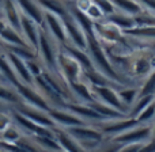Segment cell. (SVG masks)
Here are the masks:
<instances>
[{
  "instance_id": "obj_30",
  "label": "cell",
  "mask_w": 155,
  "mask_h": 152,
  "mask_svg": "<svg viewBox=\"0 0 155 152\" xmlns=\"http://www.w3.org/2000/svg\"><path fill=\"white\" fill-rule=\"evenodd\" d=\"M22 136H23V132L21 131V128L12 124V125L8 126L4 132H2V133H0V140H2V141H4V143L14 144V143L18 141Z\"/></svg>"
},
{
  "instance_id": "obj_29",
  "label": "cell",
  "mask_w": 155,
  "mask_h": 152,
  "mask_svg": "<svg viewBox=\"0 0 155 152\" xmlns=\"http://www.w3.org/2000/svg\"><path fill=\"white\" fill-rule=\"evenodd\" d=\"M0 102L19 105L22 102V99H21V96L18 95V92L15 91V88L12 90V87L10 88L0 82Z\"/></svg>"
},
{
  "instance_id": "obj_37",
  "label": "cell",
  "mask_w": 155,
  "mask_h": 152,
  "mask_svg": "<svg viewBox=\"0 0 155 152\" xmlns=\"http://www.w3.org/2000/svg\"><path fill=\"white\" fill-rule=\"evenodd\" d=\"M14 124V120H12V115L7 114L4 112H0V133L4 132L8 126H11Z\"/></svg>"
},
{
  "instance_id": "obj_25",
  "label": "cell",
  "mask_w": 155,
  "mask_h": 152,
  "mask_svg": "<svg viewBox=\"0 0 155 152\" xmlns=\"http://www.w3.org/2000/svg\"><path fill=\"white\" fill-rule=\"evenodd\" d=\"M112 3L114 4L117 11H121V12L132 16H136L144 11L143 5L137 0H112Z\"/></svg>"
},
{
  "instance_id": "obj_8",
  "label": "cell",
  "mask_w": 155,
  "mask_h": 152,
  "mask_svg": "<svg viewBox=\"0 0 155 152\" xmlns=\"http://www.w3.org/2000/svg\"><path fill=\"white\" fill-rule=\"evenodd\" d=\"M91 90H93L97 101L102 102L104 105L118 110L124 114H128V112H127L128 107L121 102L117 90H114L113 86H91Z\"/></svg>"
},
{
  "instance_id": "obj_45",
  "label": "cell",
  "mask_w": 155,
  "mask_h": 152,
  "mask_svg": "<svg viewBox=\"0 0 155 152\" xmlns=\"http://www.w3.org/2000/svg\"><path fill=\"white\" fill-rule=\"evenodd\" d=\"M0 45H2V41H0Z\"/></svg>"
},
{
  "instance_id": "obj_21",
  "label": "cell",
  "mask_w": 155,
  "mask_h": 152,
  "mask_svg": "<svg viewBox=\"0 0 155 152\" xmlns=\"http://www.w3.org/2000/svg\"><path fill=\"white\" fill-rule=\"evenodd\" d=\"M0 41L2 45L8 46H23V48H30V45L26 42L21 31L7 26L2 33H0Z\"/></svg>"
},
{
  "instance_id": "obj_19",
  "label": "cell",
  "mask_w": 155,
  "mask_h": 152,
  "mask_svg": "<svg viewBox=\"0 0 155 152\" xmlns=\"http://www.w3.org/2000/svg\"><path fill=\"white\" fill-rule=\"evenodd\" d=\"M2 11L5 22L10 27L21 31V11L14 0H2Z\"/></svg>"
},
{
  "instance_id": "obj_18",
  "label": "cell",
  "mask_w": 155,
  "mask_h": 152,
  "mask_svg": "<svg viewBox=\"0 0 155 152\" xmlns=\"http://www.w3.org/2000/svg\"><path fill=\"white\" fill-rule=\"evenodd\" d=\"M53 136H54V139H56V141L59 143L63 152H86L82 148V145H80L65 129L54 126Z\"/></svg>"
},
{
  "instance_id": "obj_2",
  "label": "cell",
  "mask_w": 155,
  "mask_h": 152,
  "mask_svg": "<svg viewBox=\"0 0 155 152\" xmlns=\"http://www.w3.org/2000/svg\"><path fill=\"white\" fill-rule=\"evenodd\" d=\"M117 61L121 63L124 70H127L135 77H147L155 70V54L143 52L135 56H116Z\"/></svg>"
},
{
  "instance_id": "obj_33",
  "label": "cell",
  "mask_w": 155,
  "mask_h": 152,
  "mask_svg": "<svg viewBox=\"0 0 155 152\" xmlns=\"http://www.w3.org/2000/svg\"><path fill=\"white\" fill-rule=\"evenodd\" d=\"M155 117V101L153 103H150L139 115L136 117V120L139 121V124H150Z\"/></svg>"
},
{
  "instance_id": "obj_6",
  "label": "cell",
  "mask_w": 155,
  "mask_h": 152,
  "mask_svg": "<svg viewBox=\"0 0 155 152\" xmlns=\"http://www.w3.org/2000/svg\"><path fill=\"white\" fill-rule=\"evenodd\" d=\"M63 22H64V27L67 31L68 42L70 45L75 46V48L80 49V50L87 52V38H86V33L83 27L76 22V19L68 11L64 16H63Z\"/></svg>"
},
{
  "instance_id": "obj_13",
  "label": "cell",
  "mask_w": 155,
  "mask_h": 152,
  "mask_svg": "<svg viewBox=\"0 0 155 152\" xmlns=\"http://www.w3.org/2000/svg\"><path fill=\"white\" fill-rule=\"evenodd\" d=\"M93 27L95 31L97 37L101 40L102 44H117L123 41V34L120 29H117L116 26L110 24L109 22L104 21H98V22H93Z\"/></svg>"
},
{
  "instance_id": "obj_34",
  "label": "cell",
  "mask_w": 155,
  "mask_h": 152,
  "mask_svg": "<svg viewBox=\"0 0 155 152\" xmlns=\"http://www.w3.org/2000/svg\"><path fill=\"white\" fill-rule=\"evenodd\" d=\"M83 14H86V16H87L88 19H91L93 22L102 21V19L105 18L104 12H102L101 8H99L95 3H91V5L87 8V11H86V12H83Z\"/></svg>"
},
{
  "instance_id": "obj_10",
  "label": "cell",
  "mask_w": 155,
  "mask_h": 152,
  "mask_svg": "<svg viewBox=\"0 0 155 152\" xmlns=\"http://www.w3.org/2000/svg\"><path fill=\"white\" fill-rule=\"evenodd\" d=\"M42 27H46L45 30L53 37V40L56 41L59 45H61V46L68 45V37H67V31H65L63 18L45 11Z\"/></svg>"
},
{
  "instance_id": "obj_31",
  "label": "cell",
  "mask_w": 155,
  "mask_h": 152,
  "mask_svg": "<svg viewBox=\"0 0 155 152\" xmlns=\"http://www.w3.org/2000/svg\"><path fill=\"white\" fill-rule=\"evenodd\" d=\"M154 101H155V95H143V96H139V98H137V101L135 102V105H134V112H132L131 117L136 118L137 115H139L140 113H142L143 110L148 106V105L153 103Z\"/></svg>"
},
{
  "instance_id": "obj_5",
  "label": "cell",
  "mask_w": 155,
  "mask_h": 152,
  "mask_svg": "<svg viewBox=\"0 0 155 152\" xmlns=\"http://www.w3.org/2000/svg\"><path fill=\"white\" fill-rule=\"evenodd\" d=\"M153 139V126L150 124H139L128 132L112 139L118 144H144Z\"/></svg>"
},
{
  "instance_id": "obj_3",
  "label": "cell",
  "mask_w": 155,
  "mask_h": 152,
  "mask_svg": "<svg viewBox=\"0 0 155 152\" xmlns=\"http://www.w3.org/2000/svg\"><path fill=\"white\" fill-rule=\"evenodd\" d=\"M74 139L82 145V148L86 152L94 151L97 148H99L102 140L105 139L104 133L99 129L93 128L88 124L86 125H79V126H72V128L65 129Z\"/></svg>"
},
{
  "instance_id": "obj_15",
  "label": "cell",
  "mask_w": 155,
  "mask_h": 152,
  "mask_svg": "<svg viewBox=\"0 0 155 152\" xmlns=\"http://www.w3.org/2000/svg\"><path fill=\"white\" fill-rule=\"evenodd\" d=\"M40 31L41 26H38L33 19H30L29 16L23 15L21 16V33L23 35V38L26 40V42L30 45V48H33L34 50H37L38 48V40H40Z\"/></svg>"
},
{
  "instance_id": "obj_1",
  "label": "cell",
  "mask_w": 155,
  "mask_h": 152,
  "mask_svg": "<svg viewBox=\"0 0 155 152\" xmlns=\"http://www.w3.org/2000/svg\"><path fill=\"white\" fill-rule=\"evenodd\" d=\"M59 52H60L59 44L53 40V37L44 27H41L37 53L40 56L41 61H42L44 68L48 72H51L52 75H59V68H57V56H59Z\"/></svg>"
},
{
  "instance_id": "obj_23",
  "label": "cell",
  "mask_w": 155,
  "mask_h": 152,
  "mask_svg": "<svg viewBox=\"0 0 155 152\" xmlns=\"http://www.w3.org/2000/svg\"><path fill=\"white\" fill-rule=\"evenodd\" d=\"M64 50L67 52V53H70L75 60H78V63L82 65L83 71L97 70V68L94 67V63H93V60H91L90 54L86 50H80V49H78L72 45H64Z\"/></svg>"
},
{
  "instance_id": "obj_24",
  "label": "cell",
  "mask_w": 155,
  "mask_h": 152,
  "mask_svg": "<svg viewBox=\"0 0 155 152\" xmlns=\"http://www.w3.org/2000/svg\"><path fill=\"white\" fill-rule=\"evenodd\" d=\"M35 2L38 3V5L44 11L54 14V15L60 16V18H63L68 12V5L64 4L63 0H35Z\"/></svg>"
},
{
  "instance_id": "obj_14",
  "label": "cell",
  "mask_w": 155,
  "mask_h": 152,
  "mask_svg": "<svg viewBox=\"0 0 155 152\" xmlns=\"http://www.w3.org/2000/svg\"><path fill=\"white\" fill-rule=\"evenodd\" d=\"M19 113L27 117L29 120H31L33 122L38 124L41 126H45V128H49V129H53L54 126V122L52 121V118L48 115V112H44V110H40V109H34V107L29 106V105H22L19 103L18 107H16Z\"/></svg>"
},
{
  "instance_id": "obj_43",
  "label": "cell",
  "mask_w": 155,
  "mask_h": 152,
  "mask_svg": "<svg viewBox=\"0 0 155 152\" xmlns=\"http://www.w3.org/2000/svg\"><path fill=\"white\" fill-rule=\"evenodd\" d=\"M151 126H153V139H155V124L151 125Z\"/></svg>"
},
{
  "instance_id": "obj_41",
  "label": "cell",
  "mask_w": 155,
  "mask_h": 152,
  "mask_svg": "<svg viewBox=\"0 0 155 152\" xmlns=\"http://www.w3.org/2000/svg\"><path fill=\"white\" fill-rule=\"evenodd\" d=\"M121 148V144H118V143H116V141H113V144L110 145V147H107L106 150H104V151H101V152H118V150Z\"/></svg>"
},
{
  "instance_id": "obj_9",
  "label": "cell",
  "mask_w": 155,
  "mask_h": 152,
  "mask_svg": "<svg viewBox=\"0 0 155 152\" xmlns=\"http://www.w3.org/2000/svg\"><path fill=\"white\" fill-rule=\"evenodd\" d=\"M139 125V121L135 117H124V118H117V120H109L101 122L99 131L104 133V136H110V139L120 136V134L128 132L129 129L135 128Z\"/></svg>"
},
{
  "instance_id": "obj_12",
  "label": "cell",
  "mask_w": 155,
  "mask_h": 152,
  "mask_svg": "<svg viewBox=\"0 0 155 152\" xmlns=\"http://www.w3.org/2000/svg\"><path fill=\"white\" fill-rule=\"evenodd\" d=\"M48 115L52 118L54 125L63 129H68L72 126H79V125H86V121L82 120L79 115L71 113L70 110H63L60 107H51L48 110Z\"/></svg>"
},
{
  "instance_id": "obj_27",
  "label": "cell",
  "mask_w": 155,
  "mask_h": 152,
  "mask_svg": "<svg viewBox=\"0 0 155 152\" xmlns=\"http://www.w3.org/2000/svg\"><path fill=\"white\" fill-rule=\"evenodd\" d=\"M123 33L125 35L140 38V40H155V26H136Z\"/></svg>"
},
{
  "instance_id": "obj_39",
  "label": "cell",
  "mask_w": 155,
  "mask_h": 152,
  "mask_svg": "<svg viewBox=\"0 0 155 152\" xmlns=\"http://www.w3.org/2000/svg\"><path fill=\"white\" fill-rule=\"evenodd\" d=\"M140 4L143 5L146 11H150V12L155 14V0H137Z\"/></svg>"
},
{
  "instance_id": "obj_26",
  "label": "cell",
  "mask_w": 155,
  "mask_h": 152,
  "mask_svg": "<svg viewBox=\"0 0 155 152\" xmlns=\"http://www.w3.org/2000/svg\"><path fill=\"white\" fill-rule=\"evenodd\" d=\"M33 141L45 152H63L54 136H33Z\"/></svg>"
},
{
  "instance_id": "obj_32",
  "label": "cell",
  "mask_w": 155,
  "mask_h": 152,
  "mask_svg": "<svg viewBox=\"0 0 155 152\" xmlns=\"http://www.w3.org/2000/svg\"><path fill=\"white\" fill-rule=\"evenodd\" d=\"M139 96L143 95H155V70L146 77L144 84L142 86V88H139Z\"/></svg>"
},
{
  "instance_id": "obj_38",
  "label": "cell",
  "mask_w": 155,
  "mask_h": 152,
  "mask_svg": "<svg viewBox=\"0 0 155 152\" xmlns=\"http://www.w3.org/2000/svg\"><path fill=\"white\" fill-rule=\"evenodd\" d=\"M142 145L143 144H124V145H121L118 152H139Z\"/></svg>"
},
{
  "instance_id": "obj_42",
  "label": "cell",
  "mask_w": 155,
  "mask_h": 152,
  "mask_svg": "<svg viewBox=\"0 0 155 152\" xmlns=\"http://www.w3.org/2000/svg\"><path fill=\"white\" fill-rule=\"evenodd\" d=\"M7 26H8V24H7V22H5V19L4 18H0V33H2Z\"/></svg>"
},
{
  "instance_id": "obj_46",
  "label": "cell",
  "mask_w": 155,
  "mask_h": 152,
  "mask_svg": "<svg viewBox=\"0 0 155 152\" xmlns=\"http://www.w3.org/2000/svg\"><path fill=\"white\" fill-rule=\"evenodd\" d=\"M0 3H2V0H0Z\"/></svg>"
},
{
  "instance_id": "obj_35",
  "label": "cell",
  "mask_w": 155,
  "mask_h": 152,
  "mask_svg": "<svg viewBox=\"0 0 155 152\" xmlns=\"http://www.w3.org/2000/svg\"><path fill=\"white\" fill-rule=\"evenodd\" d=\"M93 3H95V4L101 8V11L104 12L105 16L112 15V14H114L116 11H117L114 4L112 3V0H93Z\"/></svg>"
},
{
  "instance_id": "obj_40",
  "label": "cell",
  "mask_w": 155,
  "mask_h": 152,
  "mask_svg": "<svg viewBox=\"0 0 155 152\" xmlns=\"http://www.w3.org/2000/svg\"><path fill=\"white\" fill-rule=\"evenodd\" d=\"M139 152H155V139H151L150 141L144 143L140 147Z\"/></svg>"
},
{
  "instance_id": "obj_20",
  "label": "cell",
  "mask_w": 155,
  "mask_h": 152,
  "mask_svg": "<svg viewBox=\"0 0 155 152\" xmlns=\"http://www.w3.org/2000/svg\"><path fill=\"white\" fill-rule=\"evenodd\" d=\"M105 21L109 22L113 26H116L117 29H120L121 31H127V30H131L134 27H136V22H135L134 16L128 15V14H124L121 11H116L112 15L105 16Z\"/></svg>"
},
{
  "instance_id": "obj_7",
  "label": "cell",
  "mask_w": 155,
  "mask_h": 152,
  "mask_svg": "<svg viewBox=\"0 0 155 152\" xmlns=\"http://www.w3.org/2000/svg\"><path fill=\"white\" fill-rule=\"evenodd\" d=\"M15 91L18 92V95L21 96V99L26 105L34 107V109H40L44 112H48L51 109V103L48 102V99L34 87V86H27L21 83L19 86L15 87Z\"/></svg>"
},
{
  "instance_id": "obj_11",
  "label": "cell",
  "mask_w": 155,
  "mask_h": 152,
  "mask_svg": "<svg viewBox=\"0 0 155 152\" xmlns=\"http://www.w3.org/2000/svg\"><path fill=\"white\" fill-rule=\"evenodd\" d=\"M12 120H14V124H15L16 126H19L21 131L23 132V134H26V136H30V137H33V136H53V129L45 128V126H41V125H38V124L33 122L31 120L25 117L18 110H14Z\"/></svg>"
},
{
  "instance_id": "obj_44",
  "label": "cell",
  "mask_w": 155,
  "mask_h": 152,
  "mask_svg": "<svg viewBox=\"0 0 155 152\" xmlns=\"http://www.w3.org/2000/svg\"><path fill=\"white\" fill-rule=\"evenodd\" d=\"M3 80H4V77L2 76V73H0V82H3Z\"/></svg>"
},
{
  "instance_id": "obj_16",
  "label": "cell",
  "mask_w": 155,
  "mask_h": 152,
  "mask_svg": "<svg viewBox=\"0 0 155 152\" xmlns=\"http://www.w3.org/2000/svg\"><path fill=\"white\" fill-rule=\"evenodd\" d=\"M5 53H7V57L11 63V67H12L14 72H15L16 77L19 79V82L23 83V84H27V86H34V77L31 76L29 68H27L26 60L21 59V57H18L16 54L11 53V52H8V50H5Z\"/></svg>"
},
{
  "instance_id": "obj_4",
  "label": "cell",
  "mask_w": 155,
  "mask_h": 152,
  "mask_svg": "<svg viewBox=\"0 0 155 152\" xmlns=\"http://www.w3.org/2000/svg\"><path fill=\"white\" fill-rule=\"evenodd\" d=\"M57 68L59 75L70 87L71 84L80 82L83 77V68L70 53L65 50H60L57 56Z\"/></svg>"
},
{
  "instance_id": "obj_17",
  "label": "cell",
  "mask_w": 155,
  "mask_h": 152,
  "mask_svg": "<svg viewBox=\"0 0 155 152\" xmlns=\"http://www.w3.org/2000/svg\"><path fill=\"white\" fill-rule=\"evenodd\" d=\"M18 5L21 14L29 16L30 19L35 22L38 26L42 27L44 24V15H45V11L38 5V3L35 0H14Z\"/></svg>"
},
{
  "instance_id": "obj_36",
  "label": "cell",
  "mask_w": 155,
  "mask_h": 152,
  "mask_svg": "<svg viewBox=\"0 0 155 152\" xmlns=\"http://www.w3.org/2000/svg\"><path fill=\"white\" fill-rule=\"evenodd\" d=\"M26 64H27V68H29L30 73H31V76L34 77V79H35L37 76H40L41 73L45 71V68H44L42 65H41L40 63L37 61V59H34V60H27Z\"/></svg>"
},
{
  "instance_id": "obj_28",
  "label": "cell",
  "mask_w": 155,
  "mask_h": 152,
  "mask_svg": "<svg viewBox=\"0 0 155 152\" xmlns=\"http://www.w3.org/2000/svg\"><path fill=\"white\" fill-rule=\"evenodd\" d=\"M118 96H120L121 102L125 105L127 107H132L135 105V102L139 98V88H134V87H123L121 90L117 91Z\"/></svg>"
},
{
  "instance_id": "obj_22",
  "label": "cell",
  "mask_w": 155,
  "mask_h": 152,
  "mask_svg": "<svg viewBox=\"0 0 155 152\" xmlns=\"http://www.w3.org/2000/svg\"><path fill=\"white\" fill-rule=\"evenodd\" d=\"M0 73L4 77V80H7L14 88L21 84L19 79L14 72L12 67H11V63L7 57V53H5V50H2V49H0Z\"/></svg>"
}]
</instances>
